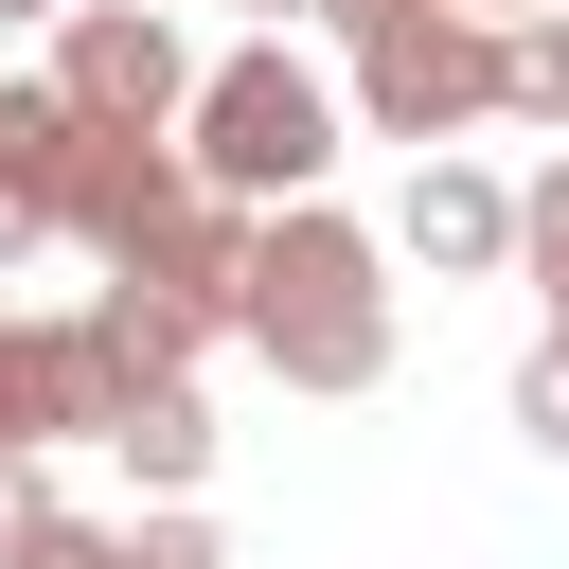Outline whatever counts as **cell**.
Masks as SVG:
<instances>
[{
  "mask_svg": "<svg viewBox=\"0 0 569 569\" xmlns=\"http://www.w3.org/2000/svg\"><path fill=\"white\" fill-rule=\"evenodd\" d=\"M231 338H249L284 391H320V409L391 391V231H373V213H338V196H302V213H249Z\"/></svg>",
  "mask_w": 569,
  "mask_h": 569,
  "instance_id": "cell-1",
  "label": "cell"
},
{
  "mask_svg": "<svg viewBox=\"0 0 569 569\" xmlns=\"http://www.w3.org/2000/svg\"><path fill=\"white\" fill-rule=\"evenodd\" d=\"M338 142H356V107H338V71H320V53H284V36L213 53V71H196V107H178L196 196H231V213H302V196L338 178Z\"/></svg>",
  "mask_w": 569,
  "mask_h": 569,
  "instance_id": "cell-2",
  "label": "cell"
},
{
  "mask_svg": "<svg viewBox=\"0 0 569 569\" xmlns=\"http://www.w3.org/2000/svg\"><path fill=\"white\" fill-rule=\"evenodd\" d=\"M338 107H356V142L462 160L480 124H516V36H498V18H462V0H427V18H391V36H356V53H338Z\"/></svg>",
  "mask_w": 569,
  "mask_h": 569,
  "instance_id": "cell-3",
  "label": "cell"
},
{
  "mask_svg": "<svg viewBox=\"0 0 569 569\" xmlns=\"http://www.w3.org/2000/svg\"><path fill=\"white\" fill-rule=\"evenodd\" d=\"M36 89H53L89 142H178L196 36H178V0H71V18L36 36Z\"/></svg>",
  "mask_w": 569,
  "mask_h": 569,
  "instance_id": "cell-4",
  "label": "cell"
},
{
  "mask_svg": "<svg viewBox=\"0 0 569 569\" xmlns=\"http://www.w3.org/2000/svg\"><path fill=\"white\" fill-rule=\"evenodd\" d=\"M391 267H427V284H498V267H516V178H498V160H409Z\"/></svg>",
  "mask_w": 569,
  "mask_h": 569,
  "instance_id": "cell-5",
  "label": "cell"
},
{
  "mask_svg": "<svg viewBox=\"0 0 569 569\" xmlns=\"http://www.w3.org/2000/svg\"><path fill=\"white\" fill-rule=\"evenodd\" d=\"M107 462H124L142 498H213V391H196V373H142V391L107 409Z\"/></svg>",
  "mask_w": 569,
  "mask_h": 569,
  "instance_id": "cell-6",
  "label": "cell"
},
{
  "mask_svg": "<svg viewBox=\"0 0 569 569\" xmlns=\"http://www.w3.org/2000/svg\"><path fill=\"white\" fill-rule=\"evenodd\" d=\"M18 569H231V533L196 498H142V516H53Z\"/></svg>",
  "mask_w": 569,
  "mask_h": 569,
  "instance_id": "cell-7",
  "label": "cell"
},
{
  "mask_svg": "<svg viewBox=\"0 0 569 569\" xmlns=\"http://www.w3.org/2000/svg\"><path fill=\"white\" fill-rule=\"evenodd\" d=\"M516 284H533V320H569V160L516 196Z\"/></svg>",
  "mask_w": 569,
  "mask_h": 569,
  "instance_id": "cell-8",
  "label": "cell"
},
{
  "mask_svg": "<svg viewBox=\"0 0 569 569\" xmlns=\"http://www.w3.org/2000/svg\"><path fill=\"white\" fill-rule=\"evenodd\" d=\"M516 445H533V462H569V338H533V356H516Z\"/></svg>",
  "mask_w": 569,
  "mask_h": 569,
  "instance_id": "cell-9",
  "label": "cell"
},
{
  "mask_svg": "<svg viewBox=\"0 0 569 569\" xmlns=\"http://www.w3.org/2000/svg\"><path fill=\"white\" fill-rule=\"evenodd\" d=\"M516 124H551V142H569V0L516 36Z\"/></svg>",
  "mask_w": 569,
  "mask_h": 569,
  "instance_id": "cell-10",
  "label": "cell"
},
{
  "mask_svg": "<svg viewBox=\"0 0 569 569\" xmlns=\"http://www.w3.org/2000/svg\"><path fill=\"white\" fill-rule=\"evenodd\" d=\"M53 516H71V498H53V462H0V569H18V551H36Z\"/></svg>",
  "mask_w": 569,
  "mask_h": 569,
  "instance_id": "cell-11",
  "label": "cell"
},
{
  "mask_svg": "<svg viewBox=\"0 0 569 569\" xmlns=\"http://www.w3.org/2000/svg\"><path fill=\"white\" fill-rule=\"evenodd\" d=\"M302 18H320V36L356 53V36H391V18H427V0H302Z\"/></svg>",
  "mask_w": 569,
  "mask_h": 569,
  "instance_id": "cell-12",
  "label": "cell"
},
{
  "mask_svg": "<svg viewBox=\"0 0 569 569\" xmlns=\"http://www.w3.org/2000/svg\"><path fill=\"white\" fill-rule=\"evenodd\" d=\"M462 18H498V36H533V18H551V0H462Z\"/></svg>",
  "mask_w": 569,
  "mask_h": 569,
  "instance_id": "cell-13",
  "label": "cell"
},
{
  "mask_svg": "<svg viewBox=\"0 0 569 569\" xmlns=\"http://www.w3.org/2000/svg\"><path fill=\"white\" fill-rule=\"evenodd\" d=\"M53 18H71V0H0V36H53Z\"/></svg>",
  "mask_w": 569,
  "mask_h": 569,
  "instance_id": "cell-14",
  "label": "cell"
}]
</instances>
